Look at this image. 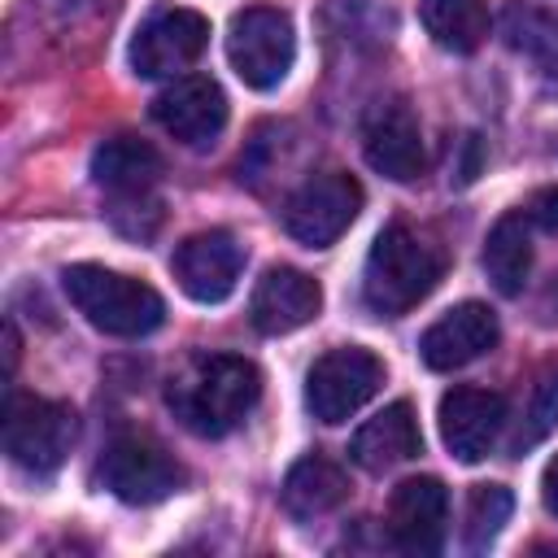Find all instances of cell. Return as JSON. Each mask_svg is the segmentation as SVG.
<instances>
[{
  "label": "cell",
  "instance_id": "cell-1",
  "mask_svg": "<svg viewBox=\"0 0 558 558\" xmlns=\"http://www.w3.org/2000/svg\"><path fill=\"white\" fill-rule=\"evenodd\" d=\"M262 397V371L235 353H205L174 371L166 388V405L192 436H227L235 432Z\"/></svg>",
  "mask_w": 558,
  "mask_h": 558
},
{
  "label": "cell",
  "instance_id": "cell-2",
  "mask_svg": "<svg viewBox=\"0 0 558 558\" xmlns=\"http://www.w3.org/2000/svg\"><path fill=\"white\" fill-rule=\"evenodd\" d=\"M445 257L432 240H423L418 231L392 222L375 235L366 266H362V301L371 314L379 318H397L405 310H414L436 283H440Z\"/></svg>",
  "mask_w": 558,
  "mask_h": 558
},
{
  "label": "cell",
  "instance_id": "cell-3",
  "mask_svg": "<svg viewBox=\"0 0 558 558\" xmlns=\"http://www.w3.org/2000/svg\"><path fill=\"white\" fill-rule=\"evenodd\" d=\"M61 288H65L70 305L96 331H105V336L135 340V336L157 331L161 318H166V301H161L157 288H148L144 279H131V275L92 266V262L65 266L61 270Z\"/></svg>",
  "mask_w": 558,
  "mask_h": 558
},
{
  "label": "cell",
  "instance_id": "cell-4",
  "mask_svg": "<svg viewBox=\"0 0 558 558\" xmlns=\"http://www.w3.org/2000/svg\"><path fill=\"white\" fill-rule=\"evenodd\" d=\"M78 436V414L65 401L9 392L4 401V453L26 475H52Z\"/></svg>",
  "mask_w": 558,
  "mask_h": 558
},
{
  "label": "cell",
  "instance_id": "cell-5",
  "mask_svg": "<svg viewBox=\"0 0 558 558\" xmlns=\"http://www.w3.org/2000/svg\"><path fill=\"white\" fill-rule=\"evenodd\" d=\"M227 61L253 92L279 87L288 78L292 61H296L292 17L283 9H266V4H253V9L235 13L231 31H227Z\"/></svg>",
  "mask_w": 558,
  "mask_h": 558
},
{
  "label": "cell",
  "instance_id": "cell-6",
  "mask_svg": "<svg viewBox=\"0 0 558 558\" xmlns=\"http://www.w3.org/2000/svg\"><path fill=\"white\" fill-rule=\"evenodd\" d=\"M384 384V362L362 349V344H340V349H327L310 375H305V410L336 427V423H349Z\"/></svg>",
  "mask_w": 558,
  "mask_h": 558
},
{
  "label": "cell",
  "instance_id": "cell-7",
  "mask_svg": "<svg viewBox=\"0 0 558 558\" xmlns=\"http://www.w3.org/2000/svg\"><path fill=\"white\" fill-rule=\"evenodd\" d=\"M357 209H362V183L353 174H344V170H323V174L305 179L288 196L283 227H288V235L296 244L327 248V244H336L349 231Z\"/></svg>",
  "mask_w": 558,
  "mask_h": 558
},
{
  "label": "cell",
  "instance_id": "cell-8",
  "mask_svg": "<svg viewBox=\"0 0 558 558\" xmlns=\"http://www.w3.org/2000/svg\"><path fill=\"white\" fill-rule=\"evenodd\" d=\"M96 475H100V484H105L118 501H126V506L166 501V497L179 493L183 480H187L183 466H179L157 440H148V436H118V440L105 449Z\"/></svg>",
  "mask_w": 558,
  "mask_h": 558
},
{
  "label": "cell",
  "instance_id": "cell-9",
  "mask_svg": "<svg viewBox=\"0 0 558 558\" xmlns=\"http://www.w3.org/2000/svg\"><path fill=\"white\" fill-rule=\"evenodd\" d=\"M153 122L187 148H209L227 126V96L209 74H179L153 96Z\"/></svg>",
  "mask_w": 558,
  "mask_h": 558
},
{
  "label": "cell",
  "instance_id": "cell-10",
  "mask_svg": "<svg viewBox=\"0 0 558 558\" xmlns=\"http://www.w3.org/2000/svg\"><path fill=\"white\" fill-rule=\"evenodd\" d=\"M209 44V22L196 9H166L131 39V70L140 78H179Z\"/></svg>",
  "mask_w": 558,
  "mask_h": 558
},
{
  "label": "cell",
  "instance_id": "cell-11",
  "mask_svg": "<svg viewBox=\"0 0 558 558\" xmlns=\"http://www.w3.org/2000/svg\"><path fill=\"white\" fill-rule=\"evenodd\" d=\"M170 270L179 279V288L201 301V305H218L235 292L240 283V270H244V244L231 235V231H196L187 235L174 257H170Z\"/></svg>",
  "mask_w": 558,
  "mask_h": 558
},
{
  "label": "cell",
  "instance_id": "cell-12",
  "mask_svg": "<svg viewBox=\"0 0 558 558\" xmlns=\"http://www.w3.org/2000/svg\"><path fill=\"white\" fill-rule=\"evenodd\" d=\"M92 179L113 196V218L126 209H157L153 187L161 179V153L148 140L113 135L92 153Z\"/></svg>",
  "mask_w": 558,
  "mask_h": 558
},
{
  "label": "cell",
  "instance_id": "cell-13",
  "mask_svg": "<svg viewBox=\"0 0 558 558\" xmlns=\"http://www.w3.org/2000/svg\"><path fill=\"white\" fill-rule=\"evenodd\" d=\"M506 427V397L458 384L440 397V440L458 462H484Z\"/></svg>",
  "mask_w": 558,
  "mask_h": 558
},
{
  "label": "cell",
  "instance_id": "cell-14",
  "mask_svg": "<svg viewBox=\"0 0 558 558\" xmlns=\"http://www.w3.org/2000/svg\"><path fill=\"white\" fill-rule=\"evenodd\" d=\"M362 153L371 161V170H379L392 183H414L427 170V153H423V131L418 118L405 100H384L366 113L362 126Z\"/></svg>",
  "mask_w": 558,
  "mask_h": 558
},
{
  "label": "cell",
  "instance_id": "cell-15",
  "mask_svg": "<svg viewBox=\"0 0 558 558\" xmlns=\"http://www.w3.org/2000/svg\"><path fill=\"white\" fill-rule=\"evenodd\" d=\"M388 532L405 554H436L449 532V493L436 475H410L392 488Z\"/></svg>",
  "mask_w": 558,
  "mask_h": 558
},
{
  "label": "cell",
  "instance_id": "cell-16",
  "mask_svg": "<svg viewBox=\"0 0 558 558\" xmlns=\"http://www.w3.org/2000/svg\"><path fill=\"white\" fill-rule=\"evenodd\" d=\"M497 336H501L497 314L484 301H462L423 331L418 353L432 371H458V366L484 357L497 344Z\"/></svg>",
  "mask_w": 558,
  "mask_h": 558
},
{
  "label": "cell",
  "instance_id": "cell-17",
  "mask_svg": "<svg viewBox=\"0 0 558 558\" xmlns=\"http://www.w3.org/2000/svg\"><path fill=\"white\" fill-rule=\"evenodd\" d=\"M323 310V288L318 279H310L305 270L292 266H270L248 301V318L262 336H288L296 327H305L310 318H318Z\"/></svg>",
  "mask_w": 558,
  "mask_h": 558
},
{
  "label": "cell",
  "instance_id": "cell-18",
  "mask_svg": "<svg viewBox=\"0 0 558 558\" xmlns=\"http://www.w3.org/2000/svg\"><path fill=\"white\" fill-rule=\"evenodd\" d=\"M423 453V432H418V418L410 410V401H392L384 405L375 418H366L353 440H349V458L362 466V471H392L410 458Z\"/></svg>",
  "mask_w": 558,
  "mask_h": 558
},
{
  "label": "cell",
  "instance_id": "cell-19",
  "mask_svg": "<svg viewBox=\"0 0 558 558\" xmlns=\"http://www.w3.org/2000/svg\"><path fill=\"white\" fill-rule=\"evenodd\" d=\"M344 497H349V480H344V471H340L331 458H323V453H310V458L292 462V471H288V480H283V493H279L283 510H288L292 519H301V523L331 514Z\"/></svg>",
  "mask_w": 558,
  "mask_h": 558
},
{
  "label": "cell",
  "instance_id": "cell-20",
  "mask_svg": "<svg viewBox=\"0 0 558 558\" xmlns=\"http://www.w3.org/2000/svg\"><path fill=\"white\" fill-rule=\"evenodd\" d=\"M484 275L493 279V288L501 296H519L532 270V231H527V214H501L484 240Z\"/></svg>",
  "mask_w": 558,
  "mask_h": 558
},
{
  "label": "cell",
  "instance_id": "cell-21",
  "mask_svg": "<svg viewBox=\"0 0 558 558\" xmlns=\"http://www.w3.org/2000/svg\"><path fill=\"white\" fill-rule=\"evenodd\" d=\"M418 17L427 35L449 52H475L488 39V4L484 0H418Z\"/></svg>",
  "mask_w": 558,
  "mask_h": 558
},
{
  "label": "cell",
  "instance_id": "cell-22",
  "mask_svg": "<svg viewBox=\"0 0 558 558\" xmlns=\"http://www.w3.org/2000/svg\"><path fill=\"white\" fill-rule=\"evenodd\" d=\"M501 35L514 52L536 61V70L558 83V13H545L532 4H510L501 13Z\"/></svg>",
  "mask_w": 558,
  "mask_h": 558
},
{
  "label": "cell",
  "instance_id": "cell-23",
  "mask_svg": "<svg viewBox=\"0 0 558 558\" xmlns=\"http://www.w3.org/2000/svg\"><path fill=\"white\" fill-rule=\"evenodd\" d=\"M510 510H514V497L506 484H475L471 497H466V523H462V541L466 549H488L501 527L510 523Z\"/></svg>",
  "mask_w": 558,
  "mask_h": 558
},
{
  "label": "cell",
  "instance_id": "cell-24",
  "mask_svg": "<svg viewBox=\"0 0 558 558\" xmlns=\"http://www.w3.org/2000/svg\"><path fill=\"white\" fill-rule=\"evenodd\" d=\"M558 427V366H545L532 384V397H527V414H523V427L514 432L510 440V453H527L532 445H541L549 432Z\"/></svg>",
  "mask_w": 558,
  "mask_h": 558
},
{
  "label": "cell",
  "instance_id": "cell-25",
  "mask_svg": "<svg viewBox=\"0 0 558 558\" xmlns=\"http://www.w3.org/2000/svg\"><path fill=\"white\" fill-rule=\"evenodd\" d=\"M527 222L545 227V231H558V183L554 187H541L527 205Z\"/></svg>",
  "mask_w": 558,
  "mask_h": 558
},
{
  "label": "cell",
  "instance_id": "cell-26",
  "mask_svg": "<svg viewBox=\"0 0 558 558\" xmlns=\"http://www.w3.org/2000/svg\"><path fill=\"white\" fill-rule=\"evenodd\" d=\"M541 501H545V510L558 519V453L549 458V466H545V475H541Z\"/></svg>",
  "mask_w": 558,
  "mask_h": 558
}]
</instances>
